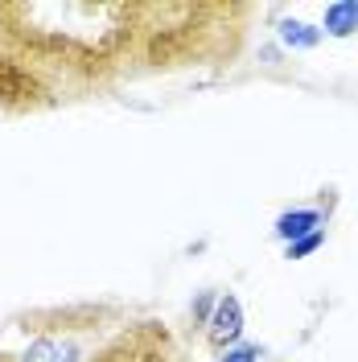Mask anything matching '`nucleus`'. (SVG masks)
Segmentation results:
<instances>
[{"instance_id": "6e6552de", "label": "nucleus", "mask_w": 358, "mask_h": 362, "mask_svg": "<svg viewBox=\"0 0 358 362\" xmlns=\"http://www.w3.org/2000/svg\"><path fill=\"white\" fill-rule=\"evenodd\" d=\"M325 247V230H313V235H305V239H296V243H289L284 247V259H309L313 251Z\"/></svg>"}, {"instance_id": "f03ea898", "label": "nucleus", "mask_w": 358, "mask_h": 362, "mask_svg": "<svg viewBox=\"0 0 358 362\" xmlns=\"http://www.w3.org/2000/svg\"><path fill=\"white\" fill-rule=\"evenodd\" d=\"M243 300L235 293H219V305H214V313L206 321V346L214 350V354H226L231 346H239L243 341Z\"/></svg>"}, {"instance_id": "423d86ee", "label": "nucleus", "mask_w": 358, "mask_h": 362, "mask_svg": "<svg viewBox=\"0 0 358 362\" xmlns=\"http://www.w3.org/2000/svg\"><path fill=\"white\" fill-rule=\"evenodd\" d=\"M321 33L325 37H354L358 33V0H330L321 13Z\"/></svg>"}, {"instance_id": "0eeeda50", "label": "nucleus", "mask_w": 358, "mask_h": 362, "mask_svg": "<svg viewBox=\"0 0 358 362\" xmlns=\"http://www.w3.org/2000/svg\"><path fill=\"white\" fill-rule=\"evenodd\" d=\"M276 37H280L284 49H317V45L325 42L321 25H309V21H301V17H284V21H276Z\"/></svg>"}, {"instance_id": "7ed1b4c3", "label": "nucleus", "mask_w": 358, "mask_h": 362, "mask_svg": "<svg viewBox=\"0 0 358 362\" xmlns=\"http://www.w3.org/2000/svg\"><path fill=\"white\" fill-rule=\"evenodd\" d=\"M17 362H87L83 341L70 329H54V325H37V338L21 350Z\"/></svg>"}, {"instance_id": "9d476101", "label": "nucleus", "mask_w": 358, "mask_h": 362, "mask_svg": "<svg viewBox=\"0 0 358 362\" xmlns=\"http://www.w3.org/2000/svg\"><path fill=\"white\" fill-rule=\"evenodd\" d=\"M214 305H219V293H202L198 300H194V321H198L202 329H206V321L214 313Z\"/></svg>"}, {"instance_id": "39448f33", "label": "nucleus", "mask_w": 358, "mask_h": 362, "mask_svg": "<svg viewBox=\"0 0 358 362\" xmlns=\"http://www.w3.org/2000/svg\"><path fill=\"white\" fill-rule=\"evenodd\" d=\"M313 230H325V210L321 206H292V210H284L280 218H276V226H272V235L289 247V243H296V239H305V235H313Z\"/></svg>"}, {"instance_id": "20e7f679", "label": "nucleus", "mask_w": 358, "mask_h": 362, "mask_svg": "<svg viewBox=\"0 0 358 362\" xmlns=\"http://www.w3.org/2000/svg\"><path fill=\"white\" fill-rule=\"evenodd\" d=\"M33 95H42V87H37V78L29 74V66L0 54V103H8V107H29Z\"/></svg>"}, {"instance_id": "f257e3e1", "label": "nucleus", "mask_w": 358, "mask_h": 362, "mask_svg": "<svg viewBox=\"0 0 358 362\" xmlns=\"http://www.w3.org/2000/svg\"><path fill=\"white\" fill-rule=\"evenodd\" d=\"M87 362H185V354L161 321H136Z\"/></svg>"}, {"instance_id": "1a4fd4ad", "label": "nucleus", "mask_w": 358, "mask_h": 362, "mask_svg": "<svg viewBox=\"0 0 358 362\" xmlns=\"http://www.w3.org/2000/svg\"><path fill=\"white\" fill-rule=\"evenodd\" d=\"M260 354H264L260 341H239V346H231L226 354H219V362H260Z\"/></svg>"}]
</instances>
